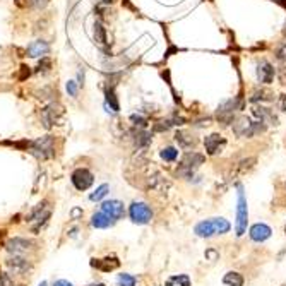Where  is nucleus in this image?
<instances>
[{
    "mask_svg": "<svg viewBox=\"0 0 286 286\" xmlns=\"http://www.w3.org/2000/svg\"><path fill=\"white\" fill-rule=\"evenodd\" d=\"M279 110L286 112V94H281V98H279Z\"/></svg>",
    "mask_w": 286,
    "mask_h": 286,
    "instance_id": "obj_39",
    "label": "nucleus"
},
{
    "mask_svg": "<svg viewBox=\"0 0 286 286\" xmlns=\"http://www.w3.org/2000/svg\"><path fill=\"white\" fill-rule=\"evenodd\" d=\"M274 67L267 62V60H261V63L257 65V79L264 84H271L272 79H274Z\"/></svg>",
    "mask_w": 286,
    "mask_h": 286,
    "instance_id": "obj_14",
    "label": "nucleus"
},
{
    "mask_svg": "<svg viewBox=\"0 0 286 286\" xmlns=\"http://www.w3.org/2000/svg\"><path fill=\"white\" fill-rule=\"evenodd\" d=\"M21 69H22L21 70V81H22V79H26V77L29 76V70H28V67H24V65H22Z\"/></svg>",
    "mask_w": 286,
    "mask_h": 286,
    "instance_id": "obj_41",
    "label": "nucleus"
},
{
    "mask_svg": "<svg viewBox=\"0 0 286 286\" xmlns=\"http://www.w3.org/2000/svg\"><path fill=\"white\" fill-rule=\"evenodd\" d=\"M204 160H206V158L199 153H194V151L192 153H187L184 158H182L180 166H178V173L185 175V177H190V175L194 173V170L199 168L201 164L204 163Z\"/></svg>",
    "mask_w": 286,
    "mask_h": 286,
    "instance_id": "obj_6",
    "label": "nucleus"
},
{
    "mask_svg": "<svg viewBox=\"0 0 286 286\" xmlns=\"http://www.w3.org/2000/svg\"><path fill=\"white\" fill-rule=\"evenodd\" d=\"M161 158H163L164 161H175L178 156V151L175 149V147H164L163 151H161Z\"/></svg>",
    "mask_w": 286,
    "mask_h": 286,
    "instance_id": "obj_30",
    "label": "nucleus"
},
{
    "mask_svg": "<svg viewBox=\"0 0 286 286\" xmlns=\"http://www.w3.org/2000/svg\"><path fill=\"white\" fill-rule=\"evenodd\" d=\"M175 141L178 143V146L184 147V149H190L197 144V139L194 136H190L188 132H184V130H178L175 134Z\"/></svg>",
    "mask_w": 286,
    "mask_h": 286,
    "instance_id": "obj_20",
    "label": "nucleus"
},
{
    "mask_svg": "<svg viewBox=\"0 0 286 286\" xmlns=\"http://www.w3.org/2000/svg\"><path fill=\"white\" fill-rule=\"evenodd\" d=\"M171 125H173V120H161V122H158V125H154V130H158V132H163V130L170 129Z\"/></svg>",
    "mask_w": 286,
    "mask_h": 286,
    "instance_id": "obj_34",
    "label": "nucleus"
},
{
    "mask_svg": "<svg viewBox=\"0 0 286 286\" xmlns=\"http://www.w3.org/2000/svg\"><path fill=\"white\" fill-rule=\"evenodd\" d=\"M206 255H207V257H211V259H216V252H214V250H209V252H206Z\"/></svg>",
    "mask_w": 286,
    "mask_h": 286,
    "instance_id": "obj_42",
    "label": "nucleus"
},
{
    "mask_svg": "<svg viewBox=\"0 0 286 286\" xmlns=\"http://www.w3.org/2000/svg\"><path fill=\"white\" fill-rule=\"evenodd\" d=\"M283 35L286 36V22H285V28H283Z\"/></svg>",
    "mask_w": 286,
    "mask_h": 286,
    "instance_id": "obj_44",
    "label": "nucleus"
},
{
    "mask_svg": "<svg viewBox=\"0 0 286 286\" xmlns=\"http://www.w3.org/2000/svg\"><path fill=\"white\" fill-rule=\"evenodd\" d=\"M278 76H279V79H281V82L286 84V62H281L279 70H278Z\"/></svg>",
    "mask_w": 286,
    "mask_h": 286,
    "instance_id": "obj_36",
    "label": "nucleus"
},
{
    "mask_svg": "<svg viewBox=\"0 0 286 286\" xmlns=\"http://www.w3.org/2000/svg\"><path fill=\"white\" fill-rule=\"evenodd\" d=\"M254 163H255V158H248V160H244V161L240 163V170H242V171L248 170V168L254 166Z\"/></svg>",
    "mask_w": 286,
    "mask_h": 286,
    "instance_id": "obj_35",
    "label": "nucleus"
},
{
    "mask_svg": "<svg viewBox=\"0 0 286 286\" xmlns=\"http://www.w3.org/2000/svg\"><path fill=\"white\" fill-rule=\"evenodd\" d=\"M102 213H105L113 221H119L125 214V207L120 201H106V203L102 204Z\"/></svg>",
    "mask_w": 286,
    "mask_h": 286,
    "instance_id": "obj_11",
    "label": "nucleus"
},
{
    "mask_svg": "<svg viewBox=\"0 0 286 286\" xmlns=\"http://www.w3.org/2000/svg\"><path fill=\"white\" fill-rule=\"evenodd\" d=\"M252 113H254V117H257L259 122H262V123H274V125L278 123V117L272 113V110L264 108V106H254Z\"/></svg>",
    "mask_w": 286,
    "mask_h": 286,
    "instance_id": "obj_17",
    "label": "nucleus"
},
{
    "mask_svg": "<svg viewBox=\"0 0 286 286\" xmlns=\"http://www.w3.org/2000/svg\"><path fill=\"white\" fill-rule=\"evenodd\" d=\"M7 266L11 271H14L16 274H21V272H26L29 267H31V264H29L26 259L22 257H18V255H14V257H11L7 261Z\"/></svg>",
    "mask_w": 286,
    "mask_h": 286,
    "instance_id": "obj_19",
    "label": "nucleus"
},
{
    "mask_svg": "<svg viewBox=\"0 0 286 286\" xmlns=\"http://www.w3.org/2000/svg\"><path fill=\"white\" fill-rule=\"evenodd\" d=\"M91 266H93V267L102 269L103 272H108V271H113V269L119 267L120 262H119V259H117V257H106V259H102V261H96V259H93Z\"/></svg>",
    "mask_w": 286,
    "mask_h": 286,
    "instance_id": "obj_18",
    "label": "nucleus"
},
{
    "mask_svg": "<svg viewBox=\"0 0 286 286\" xmlns=\"http://www.w3.org/2000/svg\"><path fill=\"white\" fill-rule=\"evenodd\" d=\"M108 190H110V187H108L106 184L100 185V187L96 188V190H94V192L89 196V199H91V201H100V199H103V197H105L106 194H108Z\"/></svg>",
    "mask_w": 286,
    "mask_h": 286,
    "instance_id": "obj_28",
    "label": "nucleus"
},
{
    "mask_svg": "<svg viewBox=\"0 0 286 286\" xmlns=\"http://www.w3.org/2000/svg\"><path fill=\"white\" fill-rule=\"evenodd\" d=\"M115 223V221L112 220V218H108L105 213H96L93 214V218H91V225H93L94 228H110L112 225Z\"/></svg>",
    "mask_w": 286,
    "mask_h": 286,
    "instance_id": "obj_21",
    "label": "nucleus"
},
{
    "mask_svg": "<svg viewBox=\"0 0 286 286\" xmlns=\"http://www.w3.org/2000/svg\"><path fill=\"white\" fill-rule=\"evenodd\" d=\"M230 228H231V225L228 223L226 220H223V218H213V220L201 221L196 226V233L199 235V237L209 238V237H213V235L228 233Z\"/></svg>",
    "mask_w": 286,
    "mask_h": 286,
    "instance_id": "obj_1",
    "label": "nucleus"
},
{
    "mask_svg": "<svg viewBox=\"0 0 286 286\" xmlns=\"http://www.w3.org/2000/svg\"><path fill=\"white\" fill-rule=\"evenodd\" d=\"M50 0H28V4L31 5L33 9H38V11H41V9H45L46 5H48Z\"/></svg>",
    "mask_w": 286,
    "mask_h": 286,
    "instance_id": "obj_33",
    "label": "nucleus"
},
{
    "mask_svg": "<svg viewBox=\"0 0 286 286\" xmlns=\"http://www.w3.org/2000/svg\"><path fill=\"white\" fill-rule=\"evenodd\" d=\"M33 245L35 244H33L31 240H26V238H12V240L7 242L5 248H7L9 252H12L14 255H19V254H24V252L31 250Z\"/></svg>",
    "mask_w": 286,
    "mask_h": 286,
    "instance_id": "obj_13",
    "label": "nucleus"
},
{
    "mask_svg": "<svg viewBox=\"0 0 286 286\" xmlns=\"http://www.w3.org/2000/svg\"><path fill=\"white\" fill-rule=\"evenodd\" d=\"M271 228L264 223H257L250 228V238L254 242H266L269 237H271Z\"/></svg>",
    "mask_w": 286,
    "mask_h": 286,
    "instance_id": "obj_15",
    "label": "nucleus"
},
{
    "mask_svg": "<svg viewBox=\"0 0 286 286\" xmlns=\"http://www.w3.org/2000/svg\"><path fill=\"white\" fill-rule=\"evenodd\" d=\"M41 123L45 129H50L52 125H55V123H59L60 117H62V106L60 105H55V103H50L48 106H45V108L41 110Z\"/></svg>",
    "mask_w": 286,
    "mask_h": 286,
    "instance_id": "obj_10",
    "label": "nucleus"
},
{
    "mask_svg": "<svg viewBox=\"0 0 286 286\" xmlns=\"http://www.w3.org/2000/svg\"><path fill=\"white\" fill-rule=\"evenodd\" d=\"M50 69H52V60H50L48 57H41L38 67H36V72L38 74H48Z\"/></svg>",
    "mask_w": 286,
    "mask_h": 286,
    "instance_id": "obj_29",
    "label": "nucleus"
},
{
    "mask_svg": "<svg viewBox=\"0 0 286 286\" xmlns=\"http://www.w3.org/2000/svg\"><path fill=\"white\" fill-rule=\"evenodd\" d=\"M117 283H119L120 286H136V278L130 274H120L119 278H117Z\"/></svg>",
    "mask_w": 286,
    "mask_h": 286,
    "instance_id": "obj_31",
    "label": "nucleus"
},
{
    "mask_svg": "<svg viewBox=\"0 0 286 286\" xmlns=\"http://www.w3.org/2000/svg\"><path fill=\"white\" fill-rule=\"evenodd\" d=\"M247 201H245L244 196V187L238 185V204H237V235L242 237V235L247 231Z\"/></svg>",
    "mask_w": 286,
    "mask_h": 286,
    "instance_id": "obj_5",
    "label": "nucleus"
},
{
    "mask_svg": "<svg viewBox=\"0 0 286 286\" xmlns=\"http://www.w3.org/2000/svg\"><path fill=\"white\" fill-rule=\"evenodd\" d=\"M276 57H278L279 60H286V43L279 46L278 52H276Z\"/></svg>",
    "mask_w": 286,
    "mask_h": 286,
    "instance_id": "obj_38",
    "label": "nucleus"
},
{
    "mask_svg": "<svg viewBox=\"0 0 286 286\" xmlns=\"http://www.w3.org/2000/svg\"><path fill=\"white\" fill-rule=\"evenodd\" d=\"M91 286H105L103 283H98V285H91Z\"/></svg>",
    "mask_w": 286,
    "mask_h": 286,
    "instance_id": "obj_46",
    "label": "nucleus"
},
{
    "mask_svg": "<svg viewBox=\"0 0 286 286\" xmlns=\"http://www.w3.org/2000/svg\"><path fill=\"white\" fill-rule=\"evenodd\" d=\"M94 40H96L100 45H106V31L100 21L94 22Z\"/></svg>",
    "mask_w": 286,
    "mask_h": 286,
    "instance_id": "obj_25",
    "label": "nucleus"
},
{
    "mask_svg": "<svg viewBox=\"0 0 286 286\" xmlns=\"http://www.w3.org/2000/svg\"><path fill=\"white\" fill-rule=\"evenodd\" d=\"M105 94H106V103H108V105H110V108H112L113 112H119V110H120V106H119V100H117L115 91H113V87H106Z\"/></svg>",
    "mask_w": 286,
    "mask_h": 286,
    "instance_id": "obj_26",
    "label": "nucleus"
},
{
    "mask_svg": "<svg viewBox=\"0 0 286 286\" xmlns=\"http://www.w3.org/2000/svg\"><path fill=\"white\" fill-rule=\"evenodd\" d=\"M79 214H81V211H79V209H76V211H74V213H72V216H74V218H77V216H79Z\"/></svg>",
    "mask_w": 286,
    "mask_h": 286,
    "instance_id": "obj_43",
    "label": "nucleus"
},
{
    "mask_svg": "<svg viewBox=\"0 0 286 286\" xmlns=\"http://www.w3.org/2000/svg\"><path fill=\"white\" fill-rule=\"evenodd\" d=\"M28 149L38 160H50V158L55 156V141L52 136H45L38 141L28 143Z\"/></svg>",
    "mask_w": 286,
    "mask_h": 286,
    "instance_id": "obj_3",
    "label": "nucleus"
},
{
    "mask_svg": "<svg viewBox=\"0 0 286 286\" xmlns=\"http://www.w3.org/2000/svg\"><path fill=\"white\" fill-rule=\"evenodd\" d=\"M50 214H52V211H50L48 203H46V201H43L41 204H38V207H36V209H33V213L29 214V218L26 221L31 225L33 230L38 231L40 226H41L43 223H46V220L50 218Z\"/></svg>",
    "mask_w": 286,
    "mask_h": 286,
    "instance_id": "obj_8",
    "label": "nucleus"
},
{
    "mask_svg": "<svg viewBox=\"0 0 286 286\" xmlns=\"http://www.w3.org/2000/svg\"><path fill=\"white\" fill-rule=\"evenodd\" d=\"M242 108V100L240 98H231V100H226V102H223L220 106H218L216 110V119L220 123H223V125H230V123H233V113L237 112V110Z\"/></svg>",
    "mask_w": 286,
    "mask_h": 286,
    "instance_id": "obj_4",
    "label": "nucleus"
},
{
    "mask_svg": "<svg viewBox=\"0 0 286 286\" xmlns=\"http://www.w3.org/2000/svg\"><path fill=\"white\" fill-rule=\"evenodd\" d=\"M48 52H50L48 41H43V40H38V41H33L31 45L28 46V55H29V57H33V59H38V57L48 55Z\"/></svg>",
    "mask_w": 286,
    "mask_h": 286,
    "instance_id": "obj_16",
    "label": "nucleus"
},
{
    "mask_svg": "<svg viewBox=\"0 0 286 286\" xmlns=\"http://www.w3.org/2000/svg\"><path fill=\"white\" fill-rule=\"evenodd\" d=\"M129 214L130 220L136 225H146L153 218V211H151V207L146 203H134L129 209Z\"/></svg>",
    "mask_w": 286,
    "mask_h": 286,
    "instance_id": "obj_7",
    "label": "nucleus"
},
{
    "mask_svg": "<svg viewBox=\"0 0 286 286\" xmlns=\"http://www.w3.org/2000/svg\"><path fill=\"white\" fill-rule=\"evenodd\" d=\"M166 286H190V278L187 274H178L168 278Z\"/></svg>",
    "mask_w": 286,
    "mask_h": 286,
    "instance_id": "obj_23",
    "label": "nucleus"
},
{
    "mask_svg": "<svg viewBox=\"0 0 286 286\" xmlns=\"http://www.w3.org/2000/svg\"><path fill=\"white\" fill-rule=\"evenodd\" d=\"M285 233H286V226H285Z\"/></svg>",
    "mask_w": 286,
    "mask_h": 286,
    "instance_id": "obj_47",
    "label": "nucleus"
},
{
    "mask_svg": "<svg viewBox=\"0 0 286 286\" xmlns=\"http://www.w3.org/2000/svg\"><path fill=\"white\" fill-rule=\"evenodd\" d=\"M274 100V93H271L269 89H255L250 96L252 103H259V102H272Z\"/></svg>",
    "mask_w": 286,
    "mask_h": 286,
    "instance_id": "obj_22",
    "label": "nucleus"
},
{
    "mask_svg": "<svg viewBox=\"0 0 286 286\" xmlns=\"http://www.w3.org/2000/svg\"><path fill=\"white\" fill-rule=\"evenodd\" d=\"M67 93H69L72 98L77 96V86L74 84V81H69V82H67Z\"/></svg>",
    "mask_w": 286,
    "mask_h": 286,
    "instance_id": "obj_37",
    "label": "nucleus"
},
{
    "mask_svg": "<svg viewBox=\"0 0 286 286\" xmlns=\"http://www.w3.org/2000/svg\"><path fill=\"white\" fill-rule=\"evenodd\" d=\"M53 286H74V285L69 281H65V279H59V281H55V285Z\"/></svg>",
    "mask_w": 286,
    "mask_h": 286,
    "instance_id": "obj_40",
    "label": "nucleus"
},
{
    "mask_svg": "<svg viewBox=\"0 0 286 286\" xmlns=\"http://www.w3.org/2000/svg\"><path fill=\"white\" fill-rule=\"evenodd\" d=\"M70 180H72L74 187H76L77 190H87V188L93 185L94 177L87 168H77V170H74Z\"/></svg>",
    "mask_w": 286,
    "mask_h": 286,
    "instance_id": "obj_9",
    "label": "nucleus"
},
{
    "mask_svg": "<svg viewBox=\"0 0 286 286\" xmlns=\"http://www.w3.org/2000/svg\"><path fill=\"white\" fill-rule=\"evenodd\" d=\"M225 285L228 286H244V278L238 272H226L223 278Z\"/></svg>",
    "mask_w": 286,
    "mask_h": 286,
    "instance_id": "obj_24",
    "label": "nucleus"
},
{
    "mask_svg": "<svg viewBox=\"0 0 286 286\" xmlns=\"http://www.w3.org/2000/svg\"><path fill=\"white\" fill-rule=\"evenodd\" d=\"M204 146H206L207 154L214 156V154L223 151V147L226 146V139L221 137L220 134H211V136H207L206 141H204Z\"/></svg>",
    "mask_w": 286,
    "mask_h": 286,
    "instance_id": "obj_12",
    "label": "nucleus"
},
{
    "mask_svg": "<svg viewBox=\"0 0 286 286\" xmlns=\"http://www.w3.org/2000/svg\"><path fill=\"white\" fill-rule=\"evenodd\" d=\"M266 130V123L252 122L248 117H238L233 120V132L238 137H254L257 134H262Z\"/></svg>",
    "mask_w": 286,
    "mask_h": 286,
    "instance_id": "obj_2",
    "label": "nucleus"
},
{
    "mask_svg": "<svg viewBox=\"0 0 286 286\" xmlns=\"http://www.w3.org/2000/svg\"><path fill=\"white\" fill-rule=\"evenodd\" d=\"M38 286H46V283H45V281H41V283H40Z\"/></svg>",
    "mask_w": 286,
    "mask_h": 286,
    "instance_id": "obj_45",
    "label": "nucleus"
},
{
    "mask_svg": "<svg viewBox=\"0 0 286 286\" xmlns=\"http://www.w3.org/2000/svg\"><path fill=\"white\" fill-rule=\"evenodd\" d=\"M130 122H132L136 127H141V129H144V127L147 125V120L144 119V117H141V115H132L130 117Z\"/></svg>",
    "mask_w": 286,
    "mask_h": 286,
    "instance_id": "obj_32",
    "label": "nucleus"
},
{
    "mask_svg": "<svg viewBox=\"0 0 286 286\" xmlns=\"http://www.w3.org/2000/svg\"><path fill=\"white\" fill-rule=\"evenodd\" d=\"M134 143L137 147H146L151 143V136L144 130H137V134L134 136Z\"/></svg>",
    "mask_w": 286,
    "mask_h": 286,
    "instance_id": "obj_27",
    "label": "nucleus"
}]
</instances>
